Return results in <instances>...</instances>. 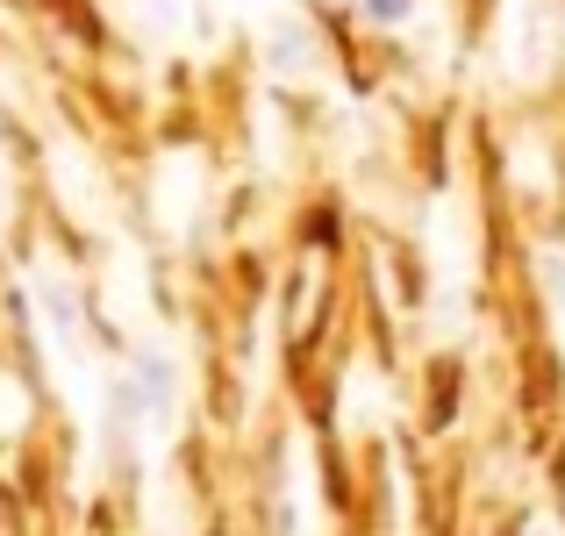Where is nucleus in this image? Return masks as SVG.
Here are the masks:
<instances>
[{
    "mask_svg": "<svg viewBox=\"0 0 565 536\" xmlns=\"http://www.w3.org/2000/svg\"><path fill=\"white\" fill-rule=\"evenodd\" d=\"M408 8H415V0H365V14H373V22H401Z\"/></svg>",
    "mask_w": 565,
    "mask_h": 536,
    "instance_id": "nucleus-1",
    "label": "nucleus"
}]
</instances>
